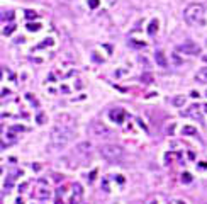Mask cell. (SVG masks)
Here are the masks:
<instances>
[{
  "label": "cell",
  "instance_id": "obj_3",
  "mask_svg": "<svg viewBox=\"0 0 207 204\" xmlns=\"http://www.w3.org/2000/svg\"><path fill=\"white\" fill-rule=\"evenodd\" d=\"M100 155L109 160V162H115V160H121L122 155H124V150L121 148L119 145H104L100 148Z\"/></svg>",
  "mask_w": 207,
  "mask_h": 204
},
{
  "label": "cell",
  "instance_id": "obj_11",
  "mask_svg": "<svg viewBox=\"0 0 207 204\" xmlns=\"http://www.w3.org/2000/svg\"><path fill=\"white\" fill-rule=\"evenodd\" d=\"M182 133H183V136H195V134H197V129H195L194 126H183Z\"/></svg>",
  "mask_w": 207,
  "mask_h": 204
},
{
  "label": "cell",
  "instance_id": "obj_24",
  "mask_svg": "<svg viewBox=\"0 0 207 204\" xmlns=\"http://www.w3.org/2000/svg\"><path fill=\"white\" fill-rule=\"evenodd\" d=\"M56 204H63V203H61V199H58V201H56Z\"/></svg>",
  "mask_w": 207,
  "mask_h": 204
},
{
  "label": "cell",
  "instance_id": "obj_21",
  "mask_svg": "<svg viewBox=\"0 0 207 204\" xmlns=\"http://www.w3.org/2000/svg\"><path fill=\"white\" fill-rule=\"evenodd\" d=\"M48 44H51V39H44V43H41L38 48H44V46H48Z\"/></svg>",
  "mask_w": 207,
  "mask_h": 204
},
{
  "label": "cell",
  "instance_id": "obj_10",
  "mask_svg": "<svg viewBox=\"0 0 207 204\" xmlns=\"http://www.w3.org/2000/svg\"><path fill=\"white\" fill-rule=\"evenodd\" d=\"M34 196H36V199H48L49 197V190L48 189H38L34 192Z\"/></svg>",
  "mask_w": 207,
  "mask_h": 204
},
{
  "label": "cell",
  "instance_id": "obj_4",
  "mask_svg": "<svg viewBox=\"0 0 207 204\" xmlns=\"http://www.w3.org/2000/svg\"><path fill=\"white\" fill-rule=\"evenodd\" d=\"M88 131L97 136V138H105V136H111L112 134V131L109 129L104 123H100V121H92V124L88 126Z\"/></svg>",
  "mask_w": 207,
  "mask_h": 204
},
{
  "label": "cell",
  "instance_id": "obj_1",
  "mask_svg": "<svg viewBox=\"0 0 207 204\" xmlns=\"http://www.w3.org/2000/svg\"><path fill=\"white\" fill-rule=\"evenodd\" d=\"M73 136H75V133L70 129V128L63 126V124L53 126L51 131H49V146L53 150L65 148V146L73 140Z\"/></svg>",
  "mask_w": 207,
  "mask_h": 204
},
{
  "label": "cell",
  "instance_id": "obj_15",
  "mask_svg": "<svg viewBox=\"0 0 207 204\" xmlns=\"http://www.w3.org/2000/svg\"><path fill=\"white\" fill-rule=\"evenodd\" d=\"M14 31H16V26H14V24H10V26H7V27L3 29V34H5V36H10Z\"/></svg>",
  "mask_w": 207,
  "mask_h": 204
},
{
  "label": "cell",
  "instance_id": "obj_2",
  "mask_svg": "<svg viewBox=\"0 0 207 204\" xmlns=\"http://www.w3.org/2000/svg\"><path fill=\"white\" fill-rule=\"evenodd\" d=\"M204 12H206V9H204L202 3H190L187 9H185L183 16H185V20H187L190 26H195V24H199V22L202 20Z\"/></svg>",
  "mask_w": 207,
  "mask_h": 204
},
{
  "label": "cell",
  "instance_id": "obj_25",
  "mask_svg": "<svg viewBox=\"0 0 207 204\" xmlns=\"http://www.w3.org/2000/svg\"><path fill=\"white\" fill-rule=\"evenodd\" d=\"M17 204H24V203H22V201H20V199H17Z\"/></svg>",
  "mask_w": 207,
  "mask_h": 204
},
{
  "label": "cell",
  "instance_id": "obj_7",
  "mask_svg": "<svg viewBox=\"0 0 207 204\" xmlns=\"http://www.w3.org/2000/svg\"><path fill=\"white\" fill-rule=\"evenodd\" d=\"M154 60H156V63H158L160 68H167V66H168V61H167V58H165V55H163L161 51H156V53H154Z\"/></svg>",
  "mask_w": 207,
  "mask_h": 204
},
{
  "label": "cell",
  "instance_id": "obj_17",
  "mask_svg": "<svg viewBox=\"0 0 207 204\" xmlns=\"http://www.w3.org/2000/svg\"><path fill=\"white\" fill-rule=\"evenodd\" d=\"M27 29H29L31 33H34V31H39V29H41V26H39V24H27Z\"/></svg>",
  "mask_w": 207,
  "mask_h": 204
},
{
  "label": "cell",
  "instance_id": "obj_8",
  "mask_svg": "<svg viewBox=\"0 0 207 204\" xmlns=\"http://www.w3.org/2000/svg\"><path fill=\"white\" fill-rule=\"evenodd\" d=\"M76 153L78 155H87L90 150H92V145L88 143V141H85V143H80V145H76Z\"/></svg>",
  "mask_w": 207,
  "mask_h": 204
},
{
  "label": "cell",
  "instance_id": "obj_18",
  "mask_svg": "<svg viewBox=\"0 0 207 204\" xmlns=\"http://www.w3.org/2000/svg\"><path fill=\"white\" fill-rule=\"evenodd\" d=\"M26 17L27 19H36V12H34V10H26Z\"/></svg>",
  "mask_w": 207,
  "mask_h": 204
},
{
  "label": "cell",
  "instance_id": "obj_13",
  "mask_svg": "<svg viewBox=\"0 0 207 204\" xmlns=\"http://www.w3.org/2000/svg\"><path fill=\"white\" fill-rule=\"evenodd\" d=\"M197 78H199L200 82H207V66L206 68H200V72L197 73Z\"/></svg>",
  "mask_w": 207,
  "mask_h": 204
},
{
  "label": "cell",
  "instance_id": "obj_6",
  "mask_svg": "<svg viewBox=\"0 0 207 204\" xmlns=\"http://www.w3.org/2000/svg\"><path fill=\"white\" fill-rule=\"evenodd\" d=\"M109 116H111V119H112L114 123H117V124H122L124 123V111L122 109H114V111L109 112Z\"/></svg>",
  "mask_w": 207,
  "mask_h": 204
},
{
  "label": "cell",
  "instance_id": "obj_22",
  "mask_svg": "<svg viewBox=\"0 0 207 204\" xmlns=\"http://www.w3.org/2000/svg\"><path fill=\"white\" fill-rule=\"evenodd\" d=\"M10 131H24V126H12Z\"/></svg>",
  "mask_w": 207,
  "mask_h": 204
},
{
  "label": "cell",
  "instance_id": "obj_14",
  "mask_svg": "<svg viewBox=\"0 0 207 204\" xmlns=\"http://www.w3.org/2000/svg\"><path fill=\"white\" fill-rule=\"evenodd\" d=\"M141 80H143V83H151V82H153V75L151 73H143Z\"/></svg>",
  "mask_w": 207,
  "mask_h": 204
},
{
  "label": "cell",
  "instance_id": "obj_26",
  "mask_svg": "<svg viewBox=\"0 0 207 204\" xmlns=\"http://www.w3.org/2000/svg\"><path fill=\"white\" fill-rule=\"evenodd\" d=\"M204 112H207V104H206V106H204Z\"/></svg>",
  "mask_w": 207,
  "mask_h": 204
},
{
  "label": "cell",
  "instance_id": "obj_23",
  "mask_svg": "<svg viewBox=\"0 0 207 204\" xmlns=\"http://www.w3.org/2000/svg\"><path fill=\"white\" fill-rule=\"evenodd\" d=\"M175 204H185V203H183V201H177Z\"/></svg>",
  "mask_w": 207,
  "mask_h": 204
},
{
  "label": "cell",
  "instance_id": "obj_16",
  "mask_svg": "<svg viewBox=\"0 0 207 204\" xmlns=\"http://www.w3.org/2000/svg\"><path fill=\"white\" fill-rule=\"evenodd\" d=\"M182 182H183V184H190V182H192V175H190L188 172L182 174Z\"/></svg>",
  "mask_w": 207,
  "mask_h": 204
},
{
  "label": "cell",
  "instance_id": "obj_5",
  "mask_svg": "<svg viewBox=\"0 0 207 204\" xmlns=\"http://www.w3.org/2000/svg\"><path fill=\"white\" fill-rule=\"evenodd\" d=\"M177 49L180 53H183V55H190V56H195L200 53V46L197 43H194V41H185L183 44H178Z\"/></svg>",
  "mask_w": 207,
  "mask_h": 204
},
{
  "label": "cell",
  "instance_id": "obj_12",
  "mask_svg": "<svg viewBox=\"0 0 207 204\" xmlns=\"http://www.w3.org/2000/svg\"><path fill=\"white\" fill-rule=\"evenodd\" d=\"M156 29H158V19H153L150 22V26H148V34L153 36V34L156 33Z\"/></svg>",
  "mask_w": 207,
  "mask_h": 204
},
{
  "label": "cell",
  "instance_id": "obj_9",
  "mask_svg": "<svg viewBox=\"0 0 207 204\" xmlns=\"http://www.w3.org/2000/svg\"><path fill=\"white\" fill-rule=\"evenodd\" d=\"M171 104L175 107H183L185 106V95H175L173 100H171Z\"/></svg>",
  "mask_w": 207,
  "mask_h": 204
},
{
  "label": "cell",
  "instance_id": "obj_20",
  "mask_svg": "<svg viewBox=\"0 0 207 204\" xmlns=\"http://www.w3.org/2000/svg\"><path fill=\"white\" fill-rule=\"evenodd\" d=\"M88 5H90L92 9H97V7H98V0H88Z\"/></svg>",
  "mask_w": 207,
  "mask_h": 204
},
{
  "label": "cell",
  "instance_id": "obj_19",
  "mask_svg": "<svg viewBox=\"0 0 207 204\" xmlns=\"http://www.w3.org/2000/svg\"><path fill=\"white\" fill-rule=\"evenodd\" d=\"M44 119H46V117H44V114H42V112L38 114V117H36V121H38L39 124H44Z\"/></svg>",
  "mask_w": 207,
  "mask_h": 204
}]
</instances>
